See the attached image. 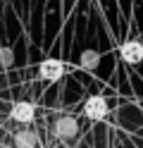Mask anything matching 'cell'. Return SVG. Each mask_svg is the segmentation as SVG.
<instances>
[{"mask_svg": "<svg viewBox=\"0 0 143 148\" xmlns=\"http://www.w3.org/2000/svg\"><path fill=\"white\" fill-rule=\"evenodd\" d=\"M12 62H14L12 48H0V67H10Z\"/></svg>", "mask_w": 143, "mask_h": 148, "instance_id": "obj_8", "label": "cell"}, {"mask_svg": "<svg viewBox=\"0 0 143 148\" xmlns=\"http://www.w3.org/2000/svg\"><path fill=\"white\" fill-rule=\"evenodd\" d=\"M119 55L124 62L129 64H138L143 60V43L141 41H124L122 48H119Z\"/></svg>", "mask_w": 143, "mask_h": 148, "instance_id": "obj_2", "label": "cell"}, {"mask_svg": "<svg viewBox=\"0 0 143 148\" xmlns=\"http://www.w3.org/2000/svg\"><path fill=\"white\" fill-rule=\"evenodd\" d=\"M38 72H41V77L45 81H55V79H60L64 74V64L60 60H43L41 67H38Z\"/></svg>", "mask_w": 143, "mask_h": 148, "instance_id": "obj_5", "label": "cell"}, {"mask_svg": "<svg viewBox=\"0 0 143 148\" xmlns=\"http://www.w3.org/2000/svg\"><path fill=\"white\" fill-rule=\"evenodd\" d=\"M83 112H86V117H91V119H103L105 115H107V100H105L103 96H91V98H86Z\"/></svg>", "mask_w": 143, "mask_h": 148, "instance_id": "obj_1", "label": "cell"}, {"mask_svg": "<svg viewBox=\"0 0 143 148\" xmlns=\"http://www.w3.org/2000/svg\"><path fill=\"white\" fill-rule=\"evenodd\" d=\"M12 119L14 122H19V124H29V122H34V117H36V108L31 105V103H14L12 105Z\"/></svg>", "mask_w": 143, "mask_h": 148, "instance_id": "obj_3", "label": "cell"}, {"mask_svg": "<svg viewBox=\"0 0 143 148\" xmlns=\"http://www.w3.org/2000/svg\"><path fill=\"white\" fill-rule=\"evenodd\" d=\"M36 148H38V146H36Z\"/></svg>", "mask_w": 143, "mask_h": 148, "instance_id": "obj_9", "label": "cell"}, {"mask_svg": "<svg viewBox=\"0 0 143 148\" xmlns=\"http://www.w3.org/2000/svg\"><path fill=\"white\" fill-rule=\"evenodd\" d=\"M53 129H55V136L72 138V136H76V132H79V124H76L74 117H57V122H55Z\"/></svg>", "mask_w": 143, "mask_h": 148, "instance_id": "obj_4", "label": "cell"}, {"mask_svg": "<svg viewBox=\"0 0 143 148\" xmlns=\"http://www.w3.org/2000/svg\"><path fill=\"white\" fill-rule=\"evenodd\" d=\"M98 60H100V55L95 53V50H86V53L81 55V67H83V69H93L95 64H98Z\"/></svg>", "mask_w": 143, "mask_h": 148, "instance_id": "obj_7", "label": "cell"}, {"mask_svg": "<svg viewBox=\"0 0 143 148\" xmlns=\"http://www.w3.org/2000/svg\"><path fill=\"white\" fill-rule=\"evenodd\" d=\"M36 143H38L36 132H17V136H14L17 148H36Z\"/></svg>", "mask_w": 143, "mask_h": 148, "instance_id": "obj_6", "label": "cell"}]
</instances>
